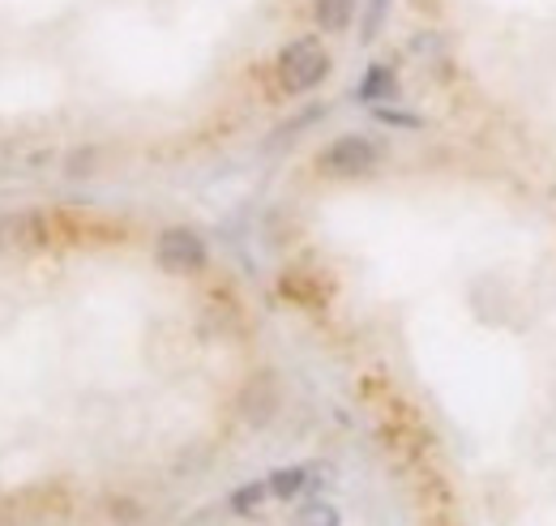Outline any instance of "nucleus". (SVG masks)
<instances>
[{"mask_svg": "<svg viewBox=\"0 0 556 526\" xmlns=\"http://www.w3.org/2000/svg\"><path fill=\"white\" fill-rule=\"evenodd\" d=\"M326 77H330V52L317 39H295V43L282 48V57H278V86L287 95H308Z\"/></svg>", "mask_w": 556, "mask_h": 526, "instance_id": "nucleus-1", "label": "nucleus"}, {"mask_svg": "<svg viewBox=\"0 0 556 526\" xmlns=\"http://www.w3.org/2000/svg\"><path fill=\"white\" fill-rule=\"evenodd\" d=\"M317 163L330 176H364V172H372L381 163V146L372 137H364V133H348V137L330 141Z\"/></svg>", "mask_w": 556, "mask_h": 526, "instance_id": "nucleus-2", "label": "nucleus"}, {"mask_svg": "<svg viewBox=\"0 0 556 526\" xmlns=\"http://www.w3.org/2000/svg\"><path fill=\"white\" fill-rule=\"evenodd\" d=\"M154 258L159 265L167 270V274H198L202 265H206V240L198 236V231H189V227H167L163 236H159V245H154Z\"/></svg>", "mask_w": 556, "mask_h": 526, "instance_id": "nucleus-3", "label": "nucleus"}, {"mask_svg": "<svg viewBox=\"0 0 556 526\" xmlns=\"http://www.w3.org/2000/svg\"><path fill=\"white\" fill-rule=\"evenodd\" d=\"M240 411H244V419L249 424H270L278 411V381L270 373H262V377H253L249 386H244V394H240Z\"/></svg>", "mask_w": 556, "mask_h": 526, "instance_id": "nucleus-4", "label": "nucleus"}, {"mask_svg": "<svg viewBox=\"0 0 556 526\" xmlns=\"http://www.w3.org/2000/svg\"><path fill=\"white\" fill-rule=\"evenodd\" d=\"M313 17H317V26L326 35H343L351 26V17H355V0H317Z\"/></svg>", "mask_w": 556, "mask_h": 526, "instance_id": "nucleus-5", "label": "nucleus"}, {"mask_svg": "<svg viewBox=\"0 0 556 526\" xmlns=\"http://www.w3.org/2000/svg\"><path fill=\"white\" fill-rule=\"evenodd\" d=\"M399 90V82H394V73H390V65H372L368 73H364V82H359V103H377V99H390Z\"/></svg>", "mask_w": 556, "mask_h": 526, "instance_id": "nucleus-6", "label": "nucleus"}, {"mask_svg": "<svg viewBox=\"0 0 556 526\" xmlns=\"http://www.w3.org/2000/svg\"><path fill=\"white\" fill-rule=\"evenodd\" d=\"M266 497H270V479H253V484H244V488L231 492V514L249 518V514H257L266 505Z\"/></svg>", "mask_w": 556, "mask_h": 526, "instance_id": "nucleus-7", "label": "nucleus"}, {"mask_svg": "<svg viewBox=\"0 0 556 526\" xmlns=\"http://www.w3.org/2000/svg\"><path fill=\"white\" fill-rule=\"evenodd\" d=\"M304 484H308V471H304V466L275 471V475H270V497H278V501H291V497H300V492H304Z\"/></svg>", "mask_w": 556, "mask_h": 526, "instance_id": "nucleus-8", "label": "nucleus"}, {"mask_svg": "<svg viewBox=\"0 0 556 526\" xmlns=\"http://www.w3.org/2000/svg\"><path fill=\"white\" fill-rule=\"evenodd\" d=\"M300 526H339V514H334V505L313 501V505L300 510Z\"/></svg>", "mask_w": 556, "mask_h": 526, "instance_id": "nucleus-9", "label": "nucleus"}, {"mask_svg": "<svg viewBox=\"0 0 556 526\" xmlns=\"http://www.w3.org/2000/svg\"><path fill=\"white\" fill-rule=\"evenodd\" d=\"M381 17H386V0H372V4H368V17H364V39H377Z\"/></svg>", "mask_w": 556, "mask_h": 526, "instance_id": "nucleus-10", "label": "nucleus"}, {"mask_svg": "<svg viewBox=\"0 0 556 526\" xmlns=\"http://www.w3.org/2000/svg\"><path fill=\"white\" fill-rule=\"evenodd\" d=\"M0 526H13V523H4V518H0Z\"/></svg>", "mask_w": 556, "mask_h": 526, "instance_id": "nucleus-11", "label": "nucleus"}]
</instances>
